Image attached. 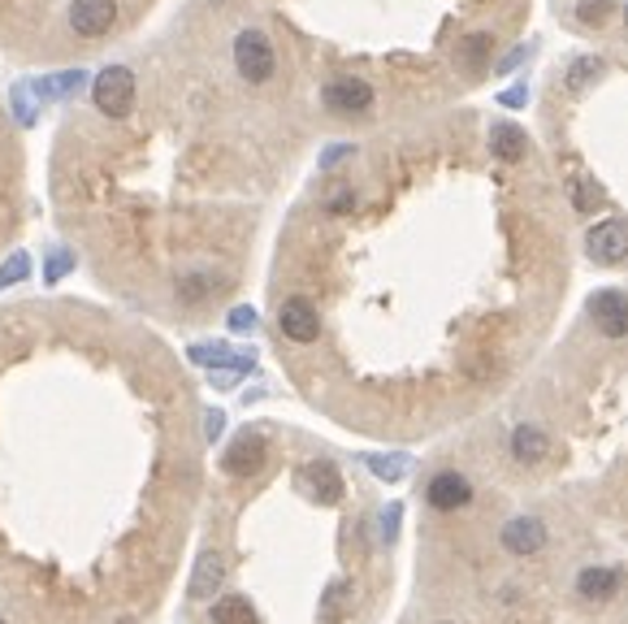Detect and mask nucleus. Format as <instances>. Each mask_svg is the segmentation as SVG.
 Masks as SVG:
<instances>
[{
  "label": "nucleus",
  "instance_id": "16",
  "mask_svg": "<svg viewBox=\"0 0 628 624\" xmlns=\"http://www.w3.org/2000/svg\"><path fill=\"white\" fill-rule=\"evenodd\" d=\"M209 621L213 624H261V616H256L252 599H243V595H226V599L213 603Z\"/></svg>",
  "mask_w": 628,
  "mask_h": 624
},
{
  "label": "nucleus",
  "instance_id": "15",
  "mask_svg": "<svg viewBox=\"0 0 628 624\" xmlns=\"http://www.w3.org/2000/svg\"><path fill=\"white\" fill-rule=\"evenodd\" d=\"M490 152L499 157V161H525V152H529V139H525V130L516 126V122H494V130H490Z\"/></svg>",
  "mask_w": 628,
  "mask_h": 624
},
{
  "label": "nucleus",
  "instance_id": "13",
  "mask_svg": "<svg viewBox=\"0 0 628 624\" xmlns=\"http://www.w3.org/2000/svg\"><path fill=\"white\" fill-rule=\"evenodd\" d=\"M300 477H304V490L313 495L316 503H338V499H342V473H338V464L313 460Z\"/></svg>",
  "mask_w": 628,
  "mask_h": 624
},
{
  "label": "nucleus",
  "instance_id": "7",
  "mask_svg": "<svg viewBox=\"0 0 628 624\" xmlns=\"http://www.w3.org/2000/svg\"><path fill=\"white\" fill-rule=\"evenodd\" d=\"M278 329H282V338H291V342H316V338H321V312H316L313 300L291 296V300H282V309H278Z\"/></svg>",
  "mask_w": 628,
  "mask_h": 624
},
{
  "label": "nucleus",
  "instance_id": "22",
  "mask_svg": "<svg viewBox=\"0 0 628 624\" xmlns=\"http://www.w3.org/2000/svg\"><path fill=\"white\" fill-rule=\"evenodd\" d=\"M26 270H30V265H26V257H13V261H9V265H4V270H0V287H9V283H13V278H22V274H26Z\"/></svg>",
  "mask_w": 628,
  "mask_h": 624
},
{
  "label": "nucleus",
  "instance_id": "4",
  "mask_svg": "<svg viewBox=\"0 0 628 624\" xmlns=\"http://www.w3.org/2000/svg\"><path fill=\"white\" fill-rule=\"evenodd\" d=\"M425 503H429L434 512H460V508L473 503V482H468L460 469H442V473L429 477Z\"/></svg>",
  "mask_w": 628,
  "mask_h": 624
},
{
  "label": "nucleus",
  "instance_id": "21",
  "mask_svg": "<svg viewBox=\"0 0 628 624\" xmlns=\"http://www.w3.org/2000/svg\"><path fill=\"white\" fill-rule=\"evenodd\" d=\"M403 464H407V460H386V455H368V469H373V473H381V482H399Z\"/></svg>",
  "mask_w": 628,
  "mask_h": 624
},
{
  "label": "nucleus",
  "instance_id": "6",
  "mask_svg": "<svg viewBox=\"0 0 628 624\" xmlns=\"http://www.w3.org/2000/svg\"><path fill=\"white\" fill-rule=\"evenodd\" d=\"M265 460H269V442L248 429V434H239V438L226 447L222 469H226L230 477H256V473L265 469Z\"/></svg>",
  "mask_w": 628,
  "mask_h": 624
},
{
  "label": "nucleus",
  "instance_id": "10",
  "mask_svg": "<svg viewBox=\"0 0 628 624\" xmlns=\"http://www.w3.org/2000/svg\"><path fill=\"white\" fill-rule=\"evenodd\" d=\"M499 542H503L512 556H538V551L547 547V525H542L538 516H516V521L503 525Z\"/></svg>",
  "mask_w": 628,
  "mask_h": 624
},
{
  "label": "nucleus",
  "instance_id": "14",
  "mask_svg": "<svg viewBox=\"0 0 628 624\" xmlns=\"http://www.w3.org/2000/svg\"><path fill=\"white\" fill-rule=\"evenodd\" d=\"M222 586H226V560H222V551H200L196 573H191V595L196 599H213Z\"/></svg>",
  "mask_w": 628,
  "mask_h": 624
},
{
  "label": "nucleus",
  "instance_id": "20",
  "mask_svg": "<svg viewBox=\"0 0 628 624\" xmlns=\"http://www.w3.org/2000/svg\"><path fill=\"white\" fill-rule=\"evenodd\" d=\"M603 74V61L599 57H581L573 70H568V87H586V83H594Z\"/></svg>",
  "mask_w": 628,
  "mask_h": 624
},
{
  "label": "nucleus",
  "instance_id": "3",
  "mask_svg": "<svg viewBox=\"0 0 628 624\" xmlns=\"http://www.w3.org/2000/svg\"><path fill=\"white\" fill-rule=\"evenodd\" d=\"M321 104L329 113H342V117H355V113H368L373 109V87L355 74H338L321 87Z\"/></svg>",
  "mask_w": 628,
  "mask_h": 624
},
{
  "label": "nucleus",
  "instance_id": "19",
  "mask_svg": "<svg viewBox=\"0 0 628 624\" xmlns=\"http://www.w3.org/2000/svg\"><path fill=\"white\" fill-rule=\"evenodd\" d=\"M486 57H490V35H468V39H464V48H460V65L477 70Z\"/></svg>",
  "mask_w": 628,
  "mask_h": 624
},
{
  "label": "nucleus",
  "instance_id": "5",
  "mask_svg": "<svg viewBox=\"0 0 628 624\" xmlns=\"http://www.w3.org/2000/svg\"><path fill=\"white\" fill-rule=\"evenodd\" d=\"M586 252H590V261H599V265H620V261H628V222L607 217V222L590 226Z\"/></svg>",
  "mask_w": 628,
  "mask_h": 624
},
{
  "label": "nucleus",
  "instance_id": "9",
  "mask_svg": "<svg viewBox=\"0 0 628 624\" xmlns=\"http://www.w3.org/2000/svg\"><path fill=\"white\" fill-rule=\"evenodd\" d=\"M590 321L603 329V338H628V296L625 291H594L590 296Z\"/></svg>",
  "mask_w": 628,
  "mask_h": 624
},
{
  "label": "nucleus",
  "instance_id": "23",
  "mask_svg": "<svg viewBox=\"0 0 628 624\" xmlns=\"http://www.w3.org/2000/svg\"><path fill=\"white\" fill-rule=\"evenodd\" d=\"M607 13H612V4H607V0H586V9H581V17H586V22H599V17L607 22Z\"/></svg>",
  "mask_w": 628,
  "mask_h": 624
},
{
  "label": "nucleus",
  "instance_id": "11",
  "mask_svg": "<svg viewBox=\"0 0 628 624\" xmlns=\"http://www.w3.org/2000/svg\"><path fill=\"white\" fill-rule=\"evenodd\" d=\"M620 586H625V573H620V569L594 564V569H581V573H577V599H586V603H607V599L620 595Z\"/></svg>",
  "mask_w": 628,
  "mask_h": 624
},
{
  "label": "nucleus",
  "instance_id": "2",
  "mask_svg": "<svg viewBox=\"0 0 628 624\" xmlns=\"http://www.w3.org/2000/svg\"><path fill=\"white\" fill-rule=\"evenodd\" d=\"M235 70H239L248 83H269V78H274L278 52H274V43H269L265 30L248 26V30L235 35Z\"/></svg>",
  "mask_w": 628,
  "mask_h": 624
},
{
  "label": "nucleus",
  "instance_id": "28",
  "mask_svg": "<svg viewBox=\"0 0 628 624\" xmlns=\"http://www.w3.org/2000/svg\"><path fill=\"white\" fill-rule=\"evenodd\" d=\"M625 22H628V9H625Z\"/></svg>",
  "mask_w": 628,
  "mask_h": 624
},
{
  "label": "nucleus",
  "instance_id": "26",
  "mask_svg": "<svg viewBox=\"0 0 628 624\" xmlns=\"http://www.w3.org/2000/svg\"><path fill=\"white\" fill-rule=\"evenodd\" d=\"M230 325H235V329H248V325H252V312L248 309L230 312Z\"/></svg>",
  "mask_w": 628,
  "mask_h": 624
},
{
  "label": "nucleus",
  "instance_id": "24",
  "mask_svg": "<svg viewBox=\"0 0 628 624\" xmlns=\"http://www.w3.org/2000/svg\"><path fill=\"white\" fill-rule=\"evenodd\" d=\"M342 599H347V586H334V590L325 595V603H321V612L329 616V612H334V603H342Z\"/></svg>",
  "mask_w": 628,
  "mask_h": 624
},
{
  "label": "nucleus",
  "instance_id": "29",
  "mask_svg": "<svg viewBox=\"0 0 628 624\" xmlns=\"http://www.w3.org/2000/svg\"><path fill=\"white\" fill-rule=\"evenodd\" d=\"M442 624H447V621H442Z\"/></svg>",
  "mask_w": 628,
  "mask_h": 624
},
{
  "label": "nucleus",
  "instance_id": "25",
  "mask_svg": "<svg viewBox=\"0 0 628 624\" xmlns=\"http://www.w3.org/2000/svg\"><path fill=\"white\" fill-rule=\"evenodd\" d=\"M351 209V191H338L334 200H329V213H347Z\"/></svg>",
  "mask_w": 628,
  "mask_h": 624
},
{
  "label": "nucleus",
  "instance_id": "1",
  "mask_svg": "<svg viewBox=\"0 0 628 624\" xmlns=\"http://www.w3.org/2000/svg\"><path fill=\"white\" fill-rule=\"evenodd\" d=\"M91 104H96L104 117H113V122L130 117V109H135V74H130L126 65L100 70L96 83H91Z\"/></svg>",
  "mask_w": 628,
  "mask_h": 624
},
{
  "label": "nucleus",
  "instance_id": "18",
  "mask_svg": "<svg viewBox=\"0 0 628 624\" xmlns=\"http://www.w3.org/2000/svg\"><path fill=\"white\" fill-rule=\"evenodd\" d=\"M573 200H577V213H594L603 204V187H594L590 178H573Z\"/></svg>",
  "mask_w": 628,
  "mask_h": 624
},
{
  "label": "nucleus",
  "instance_id": "17",
  "mask_svg": "<svg viewBox=\"0 0 628 624\" xmlns=\"http://www.w3.org/2000/svg\"><path fill=\"white\" fill-rule=\"evenodd\" d=\"M191 360H200V364H226V369H252L248 355H235V351H226V347H196Z\"/></svg>",
  "mask_w": 628,
  "mask_h": 624
},
{
  "label": "nucleus",
  "instance_id": "12",
  "mask_svg": "<svg viewBox=\"0 0 628 624\" xmlns=\"http://www.w3.org/2000/svg\"><path fill=\"white\" fill-rule=\"evenodd\" d=\"M547 455H551V434H547L542 425H516V429H512V460H516V464L533 469V464H542Z\"/></svg>",
  "mask_w": 628,
  "mask_h": 624
},
{
  "label": "nucleus",
  "instance_id": "27",
  "mask_svg": "<svg viewBox=\"0 0 628 624\" xmlns=\"http://www.w3.org/2000/svg\"><path fill=\"white\" fill-rule=\"evenodd\" d=\"M222 434V412H209V438H217Z\"/></svg>",
  "mask_w": 628,
  "mask_h": 624
},
{
  "label": "nucleus",
  "instance_id": "30",
  "mask_svg": "<svg viewBox=\"0 0 628 624\" xmlns=\"http://www.w3.org/2000/svg\"><path fill=\"white\" fill-rule=\"evenodd\" d=\"M0 624H4V621H0Z\"/></svg>",
  "mask_w": 628,
  "mask_h": 624
},
{
  "label": "nucleus",
  "instance_id": "8",
  "mask_svg": "<svg viewBox=\"0 0 628 624\" xmlns=\"http://www.w3.org/2000/svg\"><path fill=\"white\" fill-rule=\"evenodd\" d=\"M117 22V0H74L70 4V26L83 39H100L109 35Z\"/></svg>",
  "mask_w": 628,
  "mask_h": 624
}]
</instances>
